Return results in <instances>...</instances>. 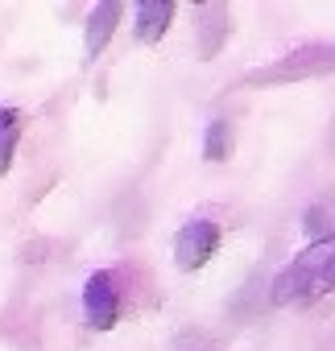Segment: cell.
Masks as SVG:
<instances>
[{
  "mask_svg": "<svg viewBox=\"0 0 335 351\" xmlns=\"http://www.w3.org/2000/svg\"><path fill=\"white\" fill-rule=\"evenodd\" d=\"M220 240H224V228L216 223V219H187L183 228H178V236H174V265L183 269V273H195V269H203L216 252H220Z\"/></svg>",
  "mask_w": 335,
  "mask_h": 351,
  "instance_id": "7a4b0ae2",
  "label": "cell"
},
{
  "mask_svg": "<svg viewBox=\"0 0 335 351\" xmlns=\"http://www.w3.org/2000/svg\"><path fill=\"white\" fill-rule=\"evenodd\" d=\"M331 293H335V232L310 240L273 277V289H269L273 306H294V310L314 306V302H323Z\"/></svg>",
  "mask_w": 335,
  "mask_h": 351,
  "instance_id": "6da1fadb",
  "label": "cell"
},
{
  "mask_svg": "<svg viewBox=\"0 0 335 351\" xmlns=\"http://www.w3.org/2000/svg\"><path fill=\"white\" fill-rule=\"evenodd\" d=\"M170 21H174V5H170V0H145V5H137V13H132V34H137V42L153 46V42L165 38Z\"/></svg>",
  "mask_w": 335,
  "mask_h": 351,
  "instance_id": "277c9868",
  "label": "cell"
},
{
  "mask_svg": "<svg viewBox=\"0 0 335 351\" xmlns=\"http://www.w3.org/2000/svg\"><path fill=\"white\" fill-rule=\"evenodd\" d=\"M124 310V293H120V277L112 269H100L87 277L83 285V318L91 330H112L116 318Z\"/></svg>",
  "mask_w": 335,
  "mask_h": 351,
  "instance_id": "3957f363",
  "label": "cell"
},
{
  "mask_svg": "<svg viewBox=\"0 0 335 351\" xmlns=\"http://www.w3.org/2000/svg\"><path fill=\"white\" fill-rule=\"evenodd\" d=\"M21 132H25V116H21V108H0V178H5V173L13 169V157H17Z\"/></svg>",
  "mask_w": 335,
  "mask_h": 351,
  "instance_id": "8992f818",
  "label": "cell"
},
{
  "mask_svg": "<svg viewBox=\"0 0 335 351\" xmlns=\"http://www.w3.org/2000/svg\"><path fill=\"white\" fill-rule=\"evenodd\" d=\"M232 153V124L228 120H211L207 136H203V157L207 161H224Z\"/></svg>",
  "mask_w": 335,
  "mask_h": 351,
  "instance_id": "52a82bcc",
  "label": "cell"
},
{
  "mask_svg": "<svg viewBox=\"0 0 335 351\" xmlns=\"http://www.w3.org/2000/svg\"><path fill=\"white\" fill-rule=\"evenodd\" d=\"M120 5L116 0H104V5H95L91 9V17H87V58H100L104 54V46L112 42V29H116V21H120Z\"/></svg>",
  "mask_w": 335,
  "mask_h": 351,
  "instance_id": "5b68a950",
  "label": "cell"
}]
</instances>
